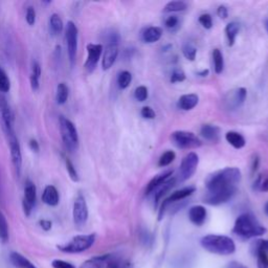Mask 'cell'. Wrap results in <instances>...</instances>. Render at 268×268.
<instances>
[{
    "label": "cell",
    "mask_w": 268,
    "mask_h": 268,
    "mask_svg": "<svg viewBox=\"0 0 268 268\" xmlns=\"http://www.w3.org/2000/svg\"><path fill=\"white\" fill-rule=\"evenodd\" d=\"M107 257H102V258H96L93 260H89L85 262L81 268H103L102 267V262L106 259Z\"/></svg>",
    "instance_id": "43"
},
{
    "label": "cell",
    "mask_w": 268,
    "mask_h": 268,
    "mask_svg": "<svg viewBox=\"0 0 268 268\" xmlns=\"http://www.w3.org/2000/svg\"><path fill=\"white\" fill-rule=\"evenodd\" d=\"M63 21L58 14H52L49 18V32L52 36H57L63 31Z\"/></svg>",
    "instance_id": "29"
},
{
    "label": "cell",
    "mask_w": 268,
    "mask_h": 268,
    "mask_svg": "<svg viewBox=\"0 0 268 268\" xmlns=\"http://www.w3.org/2000/svg\"><path fill=\"white\" fill-rule=\"evenodd\" d=\"M183 53L186 59L190 61H194L196 59V56H197V48H196L193 44L186 43L183 46Z\"/></svg>",
    "instance_id": "37"
},
{
    "label": "cell",
    "mask_w": 268,
    "mask_h": 268,
    "mask_svg": "<svg viewBox=\"0 0 268 268\" xmlns=\"http://www.w3.org/2000/svg\"><path fill=\"white\" fill-rule=\"evenodd\" d=\"M206 210L202 205H194L189 210V219L197 226H201L206 220Z\"/></svg>",
    "instance_id": "18"
},
{
    "label": "cell",
    "mask_w": 268,
    "mask_h": 268,
    "mask_svg": "<svg viewBox=\"0 0 268 268\" xmlns=\"http://www.w3.org/2000/svg\"><path fill=\"white\" fill-rule=\"evenodd\" d=\"M132 82V75L127 70H123L117 76V85L121 89H126Z\"/></svg>",
    "instance_id": "34"
},
{
    "label": "cell",
    "mask_w": 268,
    "mask_h": 268,
    "mask_svg": "<svg viewBox=\"0 0 268 268\" xmlns=\"http://www.w3.org/2000/svg\"><path fill=\"white\" fill-rule=\"evenodd\" d=\"M51 266L53 268H76V266L74 264L66 262L64 260H59V259L53 260L51 262Z\"/></svg>",
    "instance_id": "47"
},
{
    "label": "cell",
    "mask_w": 268,
    "mask_h": 268,
    "mask_svg": "<svg viewBox=\"0 0 268 268\" xmlns=\"http://www.w3.org/2000/svg\"><path fill=\"white\" fill-rule=\"evenodd\" d=\"M231 93L233 94H231V98L229 99L228 107L231 109H238L244 104L247 97V92L244 87H240Z\"/></svg>",
    "instance_id": "22"
},
{
    "label": "cell",
    "mask_w": 268,
    "mask_h": 268,
    "mask_svg": "<svg viewBox=\"0 0 268 268\" xmlns=\"http://www.w3.org/2000/svg\"><path fill=\"white\" fill-rule=\"evenodd\" d=\"M65 165H66V170H67V173L70 177V180L75 182V183H78L80 181V177H79V174L74 166V164L70 162V160L68 158H66L65 160Z\"/></svg>",
    "instance_id": "38"
},
{
    "label": "cell",
    "mask_w": 268,
    "mask_h": 268,
    "mask_svg": "<svg viewBox=\"0 0 268 268\" xmlns=\"http://www.w3.org/2000/svg\"><path fill=\"white\" fill-rule=\"evenodd\" d=\"M196 191V188L195 187H186V188H183L181 190H177L175 192H173L169 197H167L163 203H162V206H160V210H159V214H158V220H162L165 216V213L167 211V209L174 202H177V201H182V200H185L186 198L190 197V196L195 193Z\"/></svg>",
    "instance_id": "9"
},
{
    "label": "cell",
    "mask_w": 268,
    "mask_h": 268,
    "mask_svg": "<svg viewBox=\"0 0 268 268\" xmlns=\"http://www.w3.org/2000/svg\"><path fill=\"white\" fill-rule=\"evenodd\" d=\"M108 268H120V265L116 261H111L108 263Z\"/></svg>",
    "instance_id": "56"
},
{
    "label": "cell",
    "mask_w": 268,
    "mask_h": 268,
    "mask_svg": "<svg viewBox=\"0 0 268 268\" xmlns=\"http://www.w3.org/2000/svg\"><path fill=\"white\" fill-rule=\"evenodd\" d=\"M254 254L257 252L268 253V240H258L254 244Z\"/></svg>",
    "instance_id": "45"
},
{
    "label": "cell",
    "mask_w": 268,
    "mask_h": 268,
    "mask_svg": "<svg viewBox=\"0 0 268 268\" xmlns=\"http://www.w3.org/2000/svg\"><path fill=\"white\" fill-rule=\"evenodd\" d=\"M176 184V178L175 177H171L170 180L165 183L164 185L160 186L155 192H154V206L157 207L158 206V203L162 201V199L164 198V196L175 186Z\"/></svg>",
    "instance_id": "24"
},
{
    "label": "cell",
    "mask_w": 268,
    "mask_h": 268,
    "mask_svg": "<svg viewBox=\"0 0 268 268\" xmlns=\"http://www.w3.org/2000/svg\"><path fill=\"white\" fill-rule=\"evenodd\" d=\"M172 176H173V170H166L162 173L155 175L152 180L149 182V184L147 185L146 192H145L146 196L153 194L160 186L164 185L165 183H167Z\"/></svg>",
    "instance_id": "16"
},
{
    "label": "cell",
    "mask_w": 268,
    "mask_h": 268,
    "mask_svg": "<svg viewBox=\"0 0 268 268\" xmlns=\"http://www.w3.org/2000/svg\"><path fill=\"white\" fill-rule=\"evenodd\" d=\"M59 200L60 196L58 190L53 186L45 187L42 194V201L49 206H56L59 204Z\"/></svg>",
    "instance_id": "21"
},
{
    "label": "cell",
    "mask_w": 268,
    "mask_h": 268,
    "mask_svg": "<svg viewBox=\"0 0 268 268\" xmlns=\"http://www.w3.org/2000/svg\"><path fill=\"white\" fill-rule=\"evenodd\" d=\"M8 138H9L10 150H11L12 164H13L16 176L20 177L21 168H22V153H21L20 142H19V140H18V138L15 134L9 136Z\"/></svg>",
    "instance_id": "11"
},
{
    "label": "cell",
    "mask_w": 268,
    "mask_h": 268,
    "mask_svg": "<svg viewBox=\"0 0 268 268\" xmlns=\"http://www.w3.org/2000/svg\"><path fill=\"white\" fill-rule=\"evenodd\" d=\"M10 260L16 268H38L37 266H35V264H33L27 258H25L19 253H12L10 256Z\"/></svg>",
    "instance_id": "27"
},
{
    "label": "cell",
    "mask_w": 268,
    "mask_h": 268,
    "mask_svg": "<svg viewBox=\"0 0 268 268\" xmlns=\"http://www.w3.org/2000/svg\"><path fill=\"white\" fill-rule=\"evenodd\" d=\"M198 102H199V97L197 95L188 94L180 98V100H178L177 102V106H178V108L182 110L189 111L195 108V107L197 106Z\"/></svg>",
    "instance_id": "20"
},
{
    "label": "cell",
    "mask_w": 268,
    "mask_h": 268,
    "mask_svg": "<svg viewBox=\"0 0 268 268\" xmlns=\"http://www.w3.org/2000/svg\"><path fill=\"white\" fill-rule=\"evenodd\" d=\"M225 139L230 146H233L235 149H242L246 145V140L242 134L236 131H228L225 134Z\"/></svg>",
    "instance_id": "26"
},
{
    "label": "cell",
    "mask_w": 268,
    "mask_h": 268,
    "mask_svg": "<svg viewBox=\"0 0 268 268\" xmlns=\"http://www.w3.org/2000/svg\"><path fill=\"white\" fill-rule=\"evenodd\" d=\"M176 157V154L174 151H166L162 156L159 157L158 159V166L160 168H165V167H168L169 165H171L173 162H174V159Z\"/></svg>",
    "instance_id": "35"
},
{
    "label": "cell",
    "mask_w": 268,
    "mask_h": 268,
    "mask_svg": "<svg viewBox=\"0 0 268 268\" xmlns=\"http://www.w3.org/2000/svg\"><path fill=\"white\" fill-rule=\"evenodd\" d=\"M36 199H37V189H36L34 183L27 181L24 187V196L22 202L23 212L26 216H29L31 213L33 212L36 204Z\"/></svg>",
    "instance_id": "15"
},
{
    "label": "cell",
    "mask_w": 268,
    "mask_h": 268,
    "mask_svg": "<svg viewBox=\"0 0 268 268\" xmlns=\"http://www.w3.org/2000/svg\"><path fill=\"white\" fill-rule=\"evenodd\" d=\"M69 97V88L65 83H60L57 86L56 93V101L59 105H64Z\"/></svg>",
    "instance_id": "31"
},
{
    "label": "cell",
    "mask_w": 268,
    "mask_h": 268,
    "mask_svg": "<svg viewBox=\"0 0 268 268\" xmlns=\"http://www.w3.org/2000/svg\"><path fill=\"white\" fill-rule=\"evenodd\" d=\"M188 8V5L185 2H181V0H175V2L168 3L165 8V13H175V12H183L186 11Z\"/></svg>",
    "instance_id": "32"
},
{
    "label": "cell",
    "mask_w": 268,
    "mask_h": 268,
    "mask_svg": "<svg viewBox=\"0 0 268 268\" xmlns=\"http://www.w3.org/2000/svg\"><path fill=\"white\" fill-rule=\"evenodd\" d=\"M29 148H31V150H32L33 152H36V153L39 152L40 147H39L38 141L36 140V139H31V140H29Z\"/></svg>",
    "instance_id": "52"
},
{
    "label": "cell",
    "mask_w": 268,
    "mask_h": 268,
    "mask_svg": "<svg viewBox=\"0 0 268 268\" xmlns=\"http://www.w3.org/2000/svg\"><path fill=\"white\" fill-rule=\"evenodd\" d=\"M25 19L28 25H34L36 22V11L33 7H28L26 10V15H25Z\"/></svg>",
    "instance_id": "48"
},
{
    "label": "cell",
    "mask_w": 268,
    "mask_h": 268,
    "mask_svg": "<svg viewBox=\"0 0 268 268\" xmlns=\"http://www.w3.org/2000/svg\"><path fill=\"white\" fill-rule=\"evenodd\" d=\"M9 240V224L5 214L0 211V241L7 242Z\"/></svg>",
    "instance_id": "33"
},
{
    "label": "cell",
    "mask_w": 268,
    "mask_h": 268,
    "mask_svg": "<svg viewBox=\"0 0 268 268\" xmlns=\"http://www.w3.org/2000/svg\"><path fill=\"white\" fill-rule=\"evenodd\" d=\"M239 31H240V24L238 22H230L226 25L225 34L229 46H233L235 44Z\"/></svg>",
    "instance_id": "28"
},
{
    "label": "cell",
    "mask_w": 268,
    "mask_h": 268,
    "mask_svg": "<svg viewBox=\"0 0 268 268\" xmlns=\"http://www.w3.org/2000/svg\"><path fill=\"white\" fill-rule=\"evenodd\" d=\"M148 89L146 86H138L134 92V97L138 102H145L148 99Z\"/></svg>",
    "instance_id": "40"
},
{
    "label": "cell",
    "mask_w": 268,
    "mask_h": 268,
    "mask_svg": "<svg viewBox=\"0 0 268 268\" xmlns=\"http://www.w3.org/2000/svg\"><path fill=\"white\" fill-rule=\"evenodd\" d=\"M39 224H40V226L44 229V230H49L50 228H51V225H52V223H51V221H49V220H41L40 222H39Z\"/></svg>",
    "instance_id": "53"
},
{
    "label": "cell",
    "mask_w": 268,
    "mask_h": 268,
    "mask_svg": "<svg viewBox=\"0 0 268 268\" xmlns=\"http://www.w3.org/2000/svg\"><path fill=\"white\" fill-rule=\"evenodd\" d=\"M199 165V156L195 152L188 153L182 160L180 168V181L186 182L195 174Z\"/></svg>",
    "instance_id": "8"
},
{
    "label": "cell",
    "mask_w": 268,
    "mask_h": 268,
    "mask_svg": "<svg viewBox=\"0 0 268 268\" xmlns=\"http://www.w3.org/2000/svg\"><path fill=\"white\" fill-rule=\"evenodd\" d=\"M217 15L221 18L222 20L226 19V18L228 17V10L225 6H219L218 7V10H217Z\"/></svg>",
    "instance_id": "50"
},
{
    "label": "cell",
    "mask_w": 268,
    "mask_h": 268,
    "mask_svg": "<svg viewBox=\"0 0 268 268\" xmlns=\"http://www.w3.org/2000/svg\"><path fill=\"white\" fill-rule=\"evenodd\" d=\"M237 192V188H230L215 192H207L203 198V202L210 205H220L229 201L234 197Z\"/></svg>",
    "instance_id": "10"
},
{
    "label": "cell",
    "mask_w": 268,
    "mask_h": 268,
    "mask_svg": "<svg viewBox=\"0 0 268 268\" xmlns=\"http://www.w3.org/2000/svg\"><path fill=\"white\" fill-rule=\"evenodd\" d=\"M258 262V268H268V253L257 252L255 253Z\"/></svg>",
    "instance_id": "42"
},
{
    "label": "cell",
    "mask_w": 268,
    "mask_h": 268,
    "mask_svg": "<svg viewBox=\"0 0 268 268\" xmlns=\"http://www.w3.org/2000/svg\"><path fill=\"white\" fill-rule=\"evenodd\" d=\"M233 231L239 238L246 240L263 236L266 233V228L254 215L245 213L237 218Z\"/></svg>",
    "instance_id": "2"
},
{
    "label": "cell",
    "mask_w": 268,
    "mask_h": 268,
    "mask_svg": "<svg viewBox=\"0 0 268 268\" xmlns=\"http://www.w3.org/2000/svg\"><path fill=\"white\" fill-rule=\"evenodd\" d=\"M186 80V74L182 68H176L173 70V73L171 75V83H180L184 82Z\"/></svg>",
    "instance_id": "41"
},
{
    "label": "cell",
    "mask_w": 268,
    "mask_h": 268,
    "mask_svg": "<svg viewBox=\"0 0 268 268\" xmlns=\"http://www.w3.org/2000/svg\"><path fill=\"white\" fill-rule=\"evenodd\" d=\"M213 63H214V69L217 75L222 74L224 69V59L223 55L220 49L215 48L213 50Z\"/></svg>",
    "instance_id": "30"
},
{
    "label": "cell",
    "mask_w": 268,
    "mask_h": 268,
    "mask_svg": "<svg viewBox=\"0 0 268 268\" xmlns=\"http://www.w3.org/2000/svg\"><path fill=\"white\" fill-rule=\"evenodd\" d=\"M59 125L65 149L69 152H75L79 147V135L74 123L65 116H60Z\"/></svg>",
    "instance_id": "4"
},
{
    "label": "cell",
    "mask_w": 268,
    "mask_h": 268,
    "mask_svg": "<svg viewBox=\"0 0 268 268\" xmlns=\"http://www.w3.org/2000/svg\"><path fill=\"white\" fill-rule=\"evenodd\" d=\"M264 211H265V214L268 216V202H266L265 206H264Z\"/></svg>",
    "instance_id": "57"
},
{
    "label": "cell",
    "mask_w": 268,
    "mask_h": 268,
    "mask_svg": "<svg viewBox=\"0 0 268 268\" xmlns=\"http://www.w3.org/2000/svg\"><path fill=\"white\" fill-rule=\"evenodd\" d=\"M199 23L205 28L211 29L213 27V19L210 14H202L199 17Z\"/></svg>",
    "instance_id": "44"
},
{
    "label": "cell",
    "mask_w": 268,
    "mask_h": 268,
    "mask_svg": "<svg viewBox=\"0 0 268 268\" xmlns=\"http://www.w3.org/2000/svg\"><path fill=\"white\" fill-rule=\"evenodd\" d=\"M265 27H266V31H267V33H268V20L265 21Z\"/></svg>",
    "instance_id": "58"
},
{
    "label": "cell",
    "mask_w": 268,
    "mask_h": 268,
    "mask_svg": "<svg viewBox=\"0 0 268 268\" xmlns=\"http://www.w3.org/2000/svg\"><path fill=\"white\" fill-rule=\"evenodd\" d=\"M0 121H2L3 129L8 137L15 134L14 115L10 109L8 103L6 102V100H3L2 102H0Z\"/></svg>",
    "instance_id": "14"
},
{
    "label": "cell",
    "mask_w": 268,
    "mask_h": 268,
    "mask_svg": "<svg viewBox=\"0 0 268 268\" xmlns=\"http://www.w3.org/2000/svg\"><path fill=\"white\" fill-rule=\"evenodd\" d=\"M78 39H79V31L77 25L73 21H68L65 29V40L67 47V55L71 66H74L77 59Z\"/></svg>",
    "instance_id": "7"
},
{
    "label": "cell",
    "mask_w": 268,
    "mask_h": 268,
    "mask_svg": "<svg viewBox=\"0 0 268 268\" xmlns=\"http://www.w3.org/2000/svg\"><path fill=\"white\" fill-rule=\"evenodd\" d=\"M255 187L257 190H260L262 192H268V177L265 180H262V177L259 176L258 180L255 182Z\"/></svg>",
    "instance_id": "46"
},
{
    "label": "cell",
    "mask_w": 268,
    "mask_h": 268,
    "mask_svg": "<svg viewBox=\"0 0 268 268\" xmlns=\"http://www.w3.org/2000/svg\"><path fill=\"white\" fill-rule=\"evenodd\" d=\"M241 177L242 174L238 168H224L210 174L205 180V187L207 192L237 188V185L241 181Z\"/></svg>",
    "instance_id": "1"
},
{
    "label": "cell",
    "mask_w": 268,
    "mask_h": 268,
    "mask_svg": "<svg viewBox=\"0 0 268 268\" xmlns=\"http://www.w3.org/2000/svg\"><path fill=\"white\" fill-rule=\"evenodd\" d=\"M40 78H41V66L39 62L33 61L32 68H31V87L34 92L38 91L40 86Z\"/></svg>",
    "instance_id": "25"
},
{
    "label": "cell",
    "mask_w": 268,
    "mask_h": 268,
    "mask_svg": "<svg viewBox=\"0 0 268 268\" xmlns=\"http://www.w3.org/2000/svg\"><path fill=\"white\" fill-rule=\"evenodd\" d=\"M171 140L173 144L180 149H197L202 146L200 138L193 132L178 130L171 134Z\"/></svg>",
    "instance_id": "6"
},
{
    "label": "cell",
    "mask_w": 268,
    "mask_h": 268,
    "mask_svg": "<svg viewBox=\"0 0 268 268\" xmlns=\"http://www.w3.org/2000/svg\"><path fill=\"white\" fill-rule=\"evenodd\" d=\"M96 241V235H79L74 237L69 242L59 245L58 248L66 254H79L91 248Z\"/></svg>",
    "instance_id": "5"
},
{
    "label": "cell",
    "mask_w": 268,
    "mask_h": 268,
    "mask_svg": "<svg viewBox=\"0 0 268 268\" xmlns=\"http://www.w3.org/2000/svg\"><path fill=\"white\" fill-rule=\"evenodd\" d=\"M140 114H141L142 117L146 118V120H153V118H155V111L149 106L142 107L141 111H140Z\"/></svg>",
    "instance_id": "49"
},
{
    "label": "cell",
    "mask_w": 268,
    "mask_h": 268,
    "mask_svg": "<svg viewBox=\"0 0 268 268\" xmlns=\"http://www.w3.org/2000/svg\"><path fill=\"white\" fill-rule=\"evenodd\" d=\"M260 165V158L258 156V154H255L252 160V174H255L259 168Z\"/></svg>",
    "instance_id": "51"
},
{
    "label": "cell",
    "mask_w": 268,
    "mask_h": 268,
    "mask_svg": "<svg viewBox=\"0 0 268 268\" xmlns=\"http://www.w3.org/2000/svg\"><path fill=\"white\" fill-rule=\"evenodd\" d=\"M163 36V28L158 26H150L146 28L141 35V38L146 43H155Z\"/></svg>",
    "instance_id": "23"
},
{
    "label": "cell",
    "mask_w": 268,
    "mask_h": 268,
    "mask_svg": "<svg viewBox=\"0 0 268 268\" xmlns=\"http://www.w3.org/2000/svg\"><path fill=\"white\" fill-rule=\"evenodd\" d=\"M118 56V45L108 44L105 48L103 59H102V68L103 70L110 69L115 63Z\"/></svg>",
    "instance_id": "17"
},
{
    "label": "cell",
    "mask_w": 268,
    "mask_h": 268,
    "mask_svg": "<svg viewBox=\"0 0 268 268\" xmlns=\"http://www.w3.org/2000/svg\"><path fill=\"white\" fill-rule=\"evenodd\" d=\"M200 243L205 251L215 255L228 256L236 251L234 240L224 235H206Z\"/></svg>",
    "instance_id": "3"
},
{
    "label": "cell",
    "mask_w": 268,
    "mask_h": 268,
    "mask_svg": "<svg viewBox=\"0 0 268 268\" xmlns=\"http://www.w3.org/2000/svg\"><path fill=\"white\" fill-rule=\"evenodd\" d=\"M165 25L171 32L176 31L178 27H180V18H178V16H175V15L169 16L166 19V21H165Z\"/></svg>",
    "instance_id": "39"
},
{
    "label": "cell",
    "mask_w": 268,
    "mask_h": 268,
    "mask_svg": "<svg viewBox=\"0 0 268 268\" xmlns=\"http://www.w3.org/2000/svg\"><path fill=\"white\" fill-rule=\"evenodd\" d=\"M200 134L203 138L212 142H218L220 140L221 130L216 125L205 124L200 128Z\"/></svg>",
    "instance_id": "19"
},
{
    "label": "cell",
    "mask_w": 268,
    "mask_h": 268,
    "mask_svg": "<svg viewBox=\"0 0 268 268\" xmlns=\"http://www.w3.org/2000/svg\"><path fill=\"white\" fill-rule=\"evenodd\" d=\"M209 73H210L209 69H203V70H201V71H198L197 75H198L199 77H207V76H209Z\"/></svg>",
    "instance_id": "55"
},
{
    "label": "cell",
    "mask_w": 268,
    "mask_h": 268,
    "mask_svg": "<svg viewBox=\"0 0 268 268\" xmlns=\"http://www.w3.org/2000/svg\"><path fill=\"white\" fill-rule=\"evenodd\" d=\"M73 217H74L75 224L79 227L85 225V223L88 220V206H87L84 196L81 194L78 195V197L76 198L74 202Z\"/></svg>",
    "instance_id": "12"
},
{
    "label": "cell",
    "mask_w": 268,
    "mask_h": 268,
    "mask_svg": "<svg viewBox=\"0 0 268 268\" xmlns=\"http://www.w3.org/2000/svg\"><path fill=\"white\" fill-rule=\"evenodd\" d=\"M226 268H247L246 266H244L243 264L239 263V262H236V261H233L228 263V265L226 266Z\"/></svg>",
    "instance_id": "54"
},
{
    "label": "cell",
    "mask_w": 268,
    "mask_h": 268,
    "mask_svg": "<svg viewBox=\"0 0 268 268\" xmlns=\"http://www.w3.org/2000/svg\"><path fill=\"white\" fill-rule=\"evenodd\" d=\"M87 59L84 64V67L87 73H93L96 69L101 56L103 52V45L102 44H95V43H89L87 45Z\"/></svg>",
    "instance_id": "13"
},
{
    "label": "cell",
    "mask_w": 268,
    "mask_h": 268,
    "mask_svg": "<svg viewBox=\"0 0 268 268\" xmlns=\"http://www.w3.org/2000/svg\"><path fill=\"white\" fill-rule=\"evenodd\" d=\"M11 89V82L6 71L0 67V92L9 93Z\"/></svg>",
    "instance_id": "36"
}]
</instances>
